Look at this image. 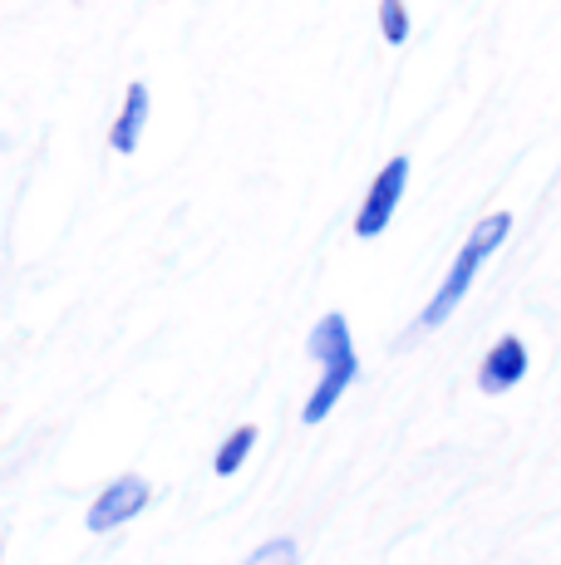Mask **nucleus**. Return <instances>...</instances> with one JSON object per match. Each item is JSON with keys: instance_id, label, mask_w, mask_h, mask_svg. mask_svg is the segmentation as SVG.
Masks as SVG:
<instances>
[{"instance_id": "nucleus-2", "label": "nucleus", "mask_w": 561, "mask_h": 565, "mask_svg": "<svg viewBox=\"0 0 561 565\" xmlns=\"http://www.w3.org/2000/svg\"><path fill=\"white\" fill-rule=\"evenodd\" d=\"M507 232H512V216H507V212H493V216H483V222L473 226L468 242H463V252L453 256L444 286L434 290V300H428L424 315H419V324H424V330H438V324H444L448 315L463 306V296L473 290V280H478V270H483V260H488L507 242Z\"/></svg>"}, {"instance_id": "nucleus-8", "label": "nucleus", "mask_w": 561, "mask_h": 565, "mask_svg": "<svg viewBox=\"0 0 561 565\" xmlns=\"http://www.w3.org/2000/svg\"><path fill=\"white\" fill-rule=\"evenodd\" d=\"M242 565H300V546L290 536H276V541H266V546H256Z\"/></svg>"}, {"instance_id": "nucleus-9", "label": "nucleus", "mask_w": 561, "mask_h": 565, "mask_svg": "<svg viewBox=\"0 0 561 565\" xmlns=\"http://www.w3.org/2000/svg\"><path fill=\"white\" fill-rule=\"evenodd\" d=\"M380 30H384V40H390V45H404V40H409L404 0H380Z\"/></svg>"}, {"instance_id": "nucleus-1", "label": "nucleus", "mask_w": 561, "mask_h": 565, "mask_svg": "<svg viewBox=\"0 0 561 565\" xmlns=\"http://www.w3.org/2000/svg\"><path fill=\"white\" fill-rule=\"evenodd\" d=\"M306 350H310V360L320 364V384H316V394L306 398L300 418H306V423H326L330 408L340 404V394L354 384V374H360L354 340H350V320H345L340 310L320 315L316 330H310V340H306Z\"/></svg>"}, {"instance_id": "nucleus-6", "label": "nucleus", "mask_w": 561, "mask_h": 565, "mask_svg": "<svg viewBox=\"0 0 561 565\" xmlns=\"http://www.w3.org/2000/svg\"><path fill=\"white\" fill-rule=\"evenodd\" d=\"M144 124H148V84H128L124 94V114H118V124L109 128V148L114 153H134L138 138H144Z\"/></svg>"}, {"instance_id": "nucleus-4", "label": "nucleus", "mask_w": 561, "mask_h": 565, "mask_svg": "<svg viewBox=\"0 0 561 565\" xmlns=\"http://www.w3.org/2000/svg\"><path fill=\"white\" fill-rule=\"evenodd\" d=\"M148 482L138 472H128V477H118V482H109L99 497H94V507H89V531H114V526H124V521H134L138 512L148 507Z\"/></svg>"}, {"instance_id": "nucleus-7", "label": "nucleus", "mask_w": 561, "mask_h": 565, "mask_svg": "<svg viewBox=\"0 0 561 565\" xmlns=\"http://www.w3.org/2000/svg\"><path fill=\"white\" fill-rule=\"evenodd\" d=\"M252 448H256V428H252V423L232 428V433H226V443L218 448V458H212V472H218V477L242 472V462H246V452H252Z\"/></svg>"}, {"instance_id": "nucleus-5", "label": "nucleus", "mask_w": 561, "mask_h": 565, "mask_svg": "<svg viewBox=\"0 0 561 565\" xmlns=\"http://www.w3.org/2000/svg\"><path fill=\"white\" fill-rule=\"evenodd\" d=\"M527 379V344L517 334H502L478 364V388L483 394H507L512 384Z\"/></svg>"}, {"instance_id": "nucleus-3", "label": "nucleus", "mask_w": 561, "mask_h": 565, "mask_svg": "<svg viewBox=\"0 0 561 565\" xmlns=\"http://www.w3.org/2000/svg\"><path fill=\"white\" fill-rule=\"evenodd\" d=\"M404 188H409V158H390L380 168V178L370 182V192H364V202H360V216H354V236H380L384 226L394 222V206L399 198H404Z\"/></svg>"}]
</instances>
